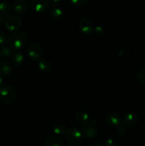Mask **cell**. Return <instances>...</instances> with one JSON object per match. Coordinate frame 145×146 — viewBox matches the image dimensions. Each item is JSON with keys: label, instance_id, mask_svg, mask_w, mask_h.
<instances>
[{"label": "cell", "instance_id": "22", "mask_svg": "<svg viewBox=\"0 0 145 146\" xmlns=\"http://www.w3.org/2000/svg\"><path fill=\"white\" fill-rule=\"evenodd\" d=\"M93 31L95 33V36H97L98 37L103 36L105 35V30H104V29L101 26H97V27H95V28H94Z\"/></svg>", "mask_w": 145, "mask_h": 146}, {"label": "cell", "instance_id": "3", "mask_svg": "<svg viewBox=\"0 0 145 146\" xmlns=\"http://www.w3.org/2000/svg\"><path fill=\"white\" fill-rule=\"evenodd\" d=\"M67 143L71 146H78L82 139V133L76 128H69L65 133Z\"/></svg>", "mask_w": 145, "mask_h": 146}, {"label": "cell", "instance_id": "10", "mask_svg": "<svg viewBox=\"0 0 145 146\" xmlns=\"http://www.w3.org/2000/svg\"><path fill=\"white\" fill-rule=\"evenodd\" d=\"M138 122V116L134 113H129L126 114L125 116L124 117L123 119V124L125 126L131 128L133 127Z\"/></svg>", "mask_w": 145, "mask_h": 146}, {"label": "cell", "instance_id": "25", "mask_svg": "<svg viewBox=\"0 0 145 146\" xmlns=\"http://www.w3.org/2000/svg\"><path fill=\"white\" fill-rule=\"evenodd\" d=\"M126 128H125V127L123 126V125H119L117 127V133L119 135H125V134L126 133Z\"/></svg>", "mask_w": 145, "mask_h": 146}, {"label": "cell", "instance_id": "8", "mask_svg": "<svg viewBox=\"0 0 145 146\" xmlns=\"http://www.w3.org/2000/svg\"><path fill=\"white\" fill-rule=\"evenodd\" d=\"M106 121L109 125L116 126L120 125L122 121V117L117 112H109L106 115Z\"/></svg>", "mask_w": 145, "mask_h": 146}, {"label": "cell", "instance_id": "30", "mask_svg": "<svg viewBox=\"0 0 145 146\" xmlns=\"http://www.w3.org/2000/svg\"><path fill=\"white\" fill-rule=\"evenodd\" d=\"M1 22H2V17H1V15L0 14V27H1Z\"/></svg>", "mask_w": 145, "mask_h": 146}, {"label": "cell", "instance_id": "12", "mask_svg": "<svg viewBox=\"0 0 145 146\" xmlns=\"http://www.w3.org/2000/svg\"><path fill=\"white\" fill-rule=\"evenodd\" d=\"M75 119L81 125H85L90 123L89 115L83 111H79L75 113Z\"/></svg>", "mask_w": 145, "mask_h": 146}, {"label": "cell", "instance_id": "20", "mask_svg": "<svg viewBox=\"0 0 145 146\" xmlns=\"http://www.w3.org/2000/svg\"><path fill=\"white\" fill-rule=\"evenodd\" d=\"M67 129L63 124L58 123L54 126L53 133L57 135H62L66 133Z\"/></svg>", "mask_w": 145, "mask_h": 146}, {"label": "cell", "instance_id": "24", "mask_svg": "<svg viewBox=\"0 0 145 146\" xmlns=\"http://www.w3.org/2000/svg\"><path fill=\"white\" fill-rule=\"evenodd\" d=\"M105 146H117V143L116 141L113 138H107V139L105 141Z\"/></svg>", "mask_w": 145, "mask_h": 146}, {"label": "cell", "instance_id": "5", "mask_svg": "<svg viewBox=\"0 0 145 146\" xmlns=\"http://www.w3.org/2000/svg\"><path fill=\"white\" fill-rule=\"evenodd\" d=\"M31 7L36 12L42 13L49 9L50 4L48 0H31Z\"/></svg>", "mask_w": 145, "mask_h": 146}, {"label": "cell", "instance_id": "11", "mask_svg": "<svg viewBox=\"0 0 145 146\" xmlns=\"http://www.w3.org/2000/svg\"><path fill=\"white\" fill-rule=\"evenodd\" d=\"M13 9L16 14H23L28 9V4L26 0H16L14 2Z\"/></svg>", "mask_w": 145, "mask_h": 146}, {"label": "cell", "instance_id": "14", "mask_svg": "<svg viewBox=\"0 0 145 146\" xmlns=\"http://www.w3.org/2000/svg\"><path fill=\"white\" fill-rule=\"evenodd\" d=\"M63 10L60 7L53 6L51 7L49 10V15L54 20H60L63 17Z\"/></svg>", "mask_w": 145, "mask_h": 146}, {"label": "cell", "instance_id": "7", "mask_svg": "<svg viewBox=\"0 0 145 146\" xmlns=\"http://www.w3.org/2000/svg\"><path fill=\"white\" fill-rule=\"evenodd\" d=\"M78 28L84 34H90L93 32V25L89 19L82 18L78 22Z\"/></svg>", "mask_w": 145, "mask_h": 146}, {"label": "cell", "instance_id": "23", "mask_svg": "<svg viewBox=\"0 0 145 146\" xmlns=\"http://www.w3.org/2000/svg\"><path fill=\"white\" fill-rule=\"evenodd\" d=\"M71 1L73 5L75 6V7H81L88 4L89 0H71Z\"/></svg>", "mask_w": 145, "mask_h": 146}, {"label": "cell", "instance_id": "31", "mask_svg": "<svg viewBox=\"0 0 145 146\" xmlns=\"http://www.w3.org/2000/svg\"><path fill=\"white\" fill-rule=\"evenodd\" d=\"M144 146H145V144H144Z\"/></svg>", "mask_w": 145, "mask_h": 146}, {"label": "cell", "instance_id": "29", "mask_svg": "<svg viewBox=\"0 0 145 146\" xmlns=\"http://www.w3.org/2000/svg\"><path fill=\"white\" fill-rule=\"evenodd\" d=\"M2 83H3V78H2V76H1V74H0V86L2 84Z\"/></svg>", "mask_w": 145, "mask_h": 146}, {"label": "cell", "instance_id": "15", "mask_svg": "<svg viewBox=\"0 0 145 146\" xmlns=\"http://www.w3.org/2000/svg\"><path fill=\"white\" fill-rule=\"evenodd\" d=\"M63 141L59 137L52 136L48 138L45 143V146H63Z\"/></svg>", "mask_w": 145, "mask_h": 146}, {"label": "cell", "instance_id": "27", "mask_svg": "<svg viewBox=\"0 0 145 146\" xmlns=\"http://www.w3.org/2000/svg\"><path fill=\"white\" fill-rule=\"evenodd\" d=\"M48 2L50 4H52V5H57L60 3L61 0H48Z\"/></svg>", "mask_w": 145, "mask_h": 146}, {"label": "cell", "instance_id": "17", "mask_svg": "<svg viewBox=\"0 0 145 146\" xmlns=\"http://www.w3.org/2000/svg\"><path fill=\"white\" fill-rule=\"evenodd\" d=\"M13 53H14V51L9 46H0V57L1 58L10 57Z\"/></svg>", "mask_w": 145, "mask_h": 146}, {"label": "cell", "instance_id": "13", "mask_svg": "<svg viewBox=\"0 0 145 146\" xmlns=\"http://www.w3.org/2000/svg\"><path fill=\"white\" fill-rule=\"evenodd\" d=\"M24 55L19 51H15L10 56V62L14 66H18L24 61Z\"/></svg>", "mask_w": 145, "mask_h": 146}, {"label": "cell", "instance_id": "4", "mask_svg": "<svg viewBox=\"0 0 145 146\" xmlns=\"http://www.w3.org/2000/svg\"><path fill=\"white\" fill-rule=\"evenodd\" d=\"M27 54L31 60L37 61L41 58L44 55V49L38 43H32L27 48Z\"/></svg>", "mask_w": 145, "mask_h": 146}, {"label": "cell", "instance_id": "28", "mask_svg": "<svg viewBox=\"0 0 145 146\" xmlns=\"http://www.w3.org/2000/svg\"><path fill=\"white\" fill-rule=\"evenodd\" d=\"M92 146H105V145H103L102 143H97L94 144Z\"/></svg>", "mask_w": 145, "mask_h": 146}, {"label": "cell", "instance_id": "19", "mask_svg": "<svg viewBox=\"0 0 145 146\" xmlns=\"http://www.w3.org/2000/svg\"><path fill=\"white\" fill-rule=\"evenodd\" d=\"M38 66L41 71H44V72H47V71L51 70V64L50 61H48V60L42 59L38 62Z\"/></svg>", "mask_w": 145, "mask_h": 146}, {"label": "cell", "instance_id": "18", "mask_svg": "<svg viewBox=\"0 0 145 146\" xmlns=\"http://www.w3.org/2000/svg\"><path fill=\"white\" fill-rule=\"evenodd\" d=\"M11 9V4L8 1H2L0 3V14L7 15L10 12Z\"/></svg>", "mask_w": 145, "mask_h": 146}, {"label": "cell", "instance_id": "2", "mask_svg": "<svg viewBox=\"0 0 145 146\" xmlns=\"http://www.w3.org/2000/svg\"><path fill=\"white\" fill-rule=\"evenodd\" d=\"M16 98V92L12 86L4 85L0 88V100L4 104H11Z\"/></svg>", "mask_w": 145, "mask_h": 146}, {"label": "cell", "instance_id": "1", "mask_svg": "<svg viewBox=\"0 0 145 146\" xmlns=\"http://www.w3.org/2000/svg\"><path fill=\"white\" fill-rule=\"evenodd\" d=\"M8 45L13 50L18 51L28 42V35L24 31H16L9 36Z\"/></svg>", "mask_w": 145, "mask_h": 146}, {"label": "cell", "instance_id": "9", "mask_svg": "<svg viewBox=\"0 0 145 146\" xmlns=\"http://www.w3.org/2000/svg\"><path fill=\"white\" fill-rule=\"evenodd\" d=\"M82 133L86 138H93L98 134V131L95 128V125L93 124H87V125H83L81 128Z\"/></svg>", "mask_w": 145, "mask_h": 146}, {"label": "cell", "instance_id": "16", "mask_svg": "<svg viewBox=\"0 0 145 146\" xmlns=\"http://www.w3.org/2000/svg\"><path fill=\"white\" fill-rule=\"evenodd\" d=\"M0 72L1 73L2 75L8 76L11 75V72H12V68L8 63L3 61L0 64Z\"/></svg>", "mask_w": 145, "mask_h": 146}, {"label": "cell", "instance_id": "26", "mask_svg": "<svg viewBox=\"0 0 145 146\" xmlns=\"http://www.w3.org/2000/svg\"><path fill=\"white\" fill-rule=\"evenodd\" d=\"M6 42V36L4 34L0 31V46H3Z\"/></svg>", "mask_w": 145, "mask_h": 146}, {"label": "cell", "instance_id": "21", "mask_svg": "<svg viewBox=\"0 0 145 146\" xmlns=\"http://www.w3.org/2000/svg\"><path fill=\"white\" fill-rule=\"evenodd\" d=\"M136 80L139 84H140L142 86H145V68L141 70L137 74Z\"/></svg>", "mask_w": 145, "mask_h": 146}, {"label": "cell", "instance_id": "6", "mask_svg": "<svg viewBox=\"0 0 145 146\" xmlns=\"http://www.w3.org/2000/svg\"><path fill=\"white\" fill-rule=\"evenodd\" d=\"M22 20L18 17H11L9 18L5 22V28L8 31H14L21 27Z\"/></svg>", "mask_w": 145, "mask_h": 146}]
</instances>
